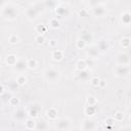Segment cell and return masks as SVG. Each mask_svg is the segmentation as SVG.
Segmentation results:
<instances>
[{
    "mask_svg": "<svg viewBox=\"0 0 131 131\" xmlns=\"http://www.w3.org/2000/svg\"><path fill=\"white\" fill-rule=\"evenodd\" d=\"M8 42H9L10 44L14 45V44H16V43L19 42V37H18L16 34H11V35L8 37Z\"/></svg>",
    "mask_w": 131,
    "mask_h": 131,
    "instance_id": "cell-31",
    "label": "cell"
},
{
    "mask_svg": "<svg viewBox=\"0 0 131 131\" xmlns=\"http://www.w3.org/2000/svg\"><path fill=\"white\" fill-rule=\"evenodd\" d=\"M80 38L83 40V41H85V43L86 44H91L92 42H93V35L90 33V32H88V31H83L82 33H81V36H80Z\"/></svg>",
    "mask_w": 131,
    "mask_h": 131,
    "instance_id": "cell-12",
    "label": "cell"
},
{
    "mask_svg": "<svg viewBox=\"0 0 131 131\" xmlns=\"http://www.w3.org/2000/svg\"><path fill=\"white\" fill-rule=\"evenodd\" d=\"M128 54H129V56L131 57V48H129V53H128Z\"/></svg>",
    "mask_w": 131,
    "mask_h": 131,
    "instance_id": "cell-44",
    "label": "cell"
},
{
    "mask_svg": "<svg viewBox=\"0 0 131 131\" xmlns=\"http://www.w3.org/2000/svg\"><path fill=\"white\" fill-rule=\"evenodd\" d=\"M36 124H37V122L35 121V119L28 118L25 121V128L27 130H34V129H36Z\"/></svg>",
    "mask_w": 131,
    "mask_h": 131,
    "instance_id": "cell-19",
    "label": "cell"
},
{
    "mask_svg": "<svg viewBox=\"0 0 131 131\" xmlns=\"http://www.w3.org/2000/svg\"><path fill=\"white\" fill-rule=\"evenodd\" d=\"M0 96H1V100H2L3 102H9L10 98L12 97L11 93H10V92H8V91H6L4 94H2V95H0Z\"/></svg>",
    "mask_w": 131,
    "mask_h": 131,
    "instance_id": "cell-36",
    "label": "cell"
},
{
    "mask_svg": "<svg viewBox=\"0 0 131 131\" xmlns=\"http://www.w3.org/2000/svg\"><path fill=\"white\" fill-rule=\"evenodd\" d=\"M96 123L94 120L90 118H86L81 122V130L82 131H95Z\"/></svg>",
    "mask_w": 131,
    "mask_h": 131,
    "instance_id": "cell-5",
    "label": "cell"
},
{
    "mask_svg": "<svg viewBox=\"0 0 131 131\" xmlns=\"http://www.w3.org/2000/svg\"><path fill=\"white\" fill-rule=\"evenodd\" d=\"M131 62V57L128 53L121 52L117 55V63L119 66H129Z\"/></svg>",
    "mask_w": 131,
    "mask_h": 131,
    "instance_id": "cell-7",
    "label": "cell"
},
{
    "mask_svg": "<svg viewBox=\"0 0 131 131\" xmlns=\"http://www.w3.org/2000/svg\"><path fill=\"white\" fill-rule=\"evenodd\" d=\"M1 8H2L1 9V16L3 18H5V19L12 20V19H15L18 16L17 7H15L14 5H12L10 3H6Z\"/></svg>",
    "mask_w": 131,
    "mask_h": 131,
    "instance_id": "cell-1",
    "label": "cell"
},
{
    "mask_svg": "<svg viewBox=\"0 0 131 131\" xmlns=\"http://www.w3.org/2000/svg\"><path fill=\"white\" fill-rule=\"evenodd\" d=\"M105 84H106L105 80L101 79V80H100V83H99V87H104V86H105Z\"/></svg>",
    "mask_w": 131,
    "mask_h": 131,
    "instance_id": "cell-42",
    "label": "cell"
},
{
    "mask_svg": "<svg viewBox=\"0 0 131 131\" xmlns=\"http://www.w3.org/2000/svg\"><path fill=\"white\" fill-rule=\"evenodd\" d=\"M48 25L51 29H58L60 27V20L57 17H52V18L49 19Z\"/></svg>",
    "mask_w": 131,
    "mask_h": 131,
    "instance_id": "cell-26",
    "label": "cell"
},
{
    "mask_svg": "<svg viewBox=\"0 0 131 131\" xmlns=\"http://www.w3.org/2000/svg\"><path fill=\"white\" fill-rule=\"evenodd\" d=\"M26 116H28V115H27V112H25L24 108H16V111H14V113H13V117L18 121L25 120Z\"/></svg>",
    "mask_w": 131,
    "mask_h": 131,
    "instance_id": "cell-18",
    "label": "cell"
},
{
    "mask_svg": "<svg viewBox=\"0 0 131 131\" xmlns=\"http://www.w3.org/2000/svg\"><path fill=\"white\" fill-rule=\"evenodd\" d=\"M103 124H104L105 128H107V129H112V128L115 126L116 121H115L114 117H108V118H106V119L103 121Z\"/></svg>",
    "mask_w": 131,
    "mask_h": 131,
    "instance_id": "cell-27",
    "label": "cell"
},
{
    "mask_svg": "<svg viewBox=\"0 0 131 131\" xmlns=\"http://www.w3.org/2000/svg\"><path fill=\"white\" fill-rule=\"evenodd\" d=\"M39 10L33 5V6H30V7H28L27 9H26V15H27V17L30 19V20H35V19H37V17H38V15H39Z\"/></svg>",
    "mask_w": 131,
    "mask_h": 131,
    "instance_id": "cell-8",
    "label": "cell"
},
{
    "mask_svg": "<svg viewBox=\"0 0 131 131\" xmlns=\"http://www.w3.org/2000/svg\"><path fill=\"white\" fill-rule=\"evenodd\" d=\"M121 20L124 25H129L131 24V12L129 11H124L121 14Z\"/></svg>",
    "mask_w": 131,
    "mask_h": 131,
    "instance_id": "cell-22",
    "label": "cell"
},
{
    "mask_svg": "<svg viewBox=\"0 0 131 131\" xmlns=\"http://www.w3.org/2000/svg\"><path fill=\"white\" fill-rule=\"evenodd\" d=\"M35 130L36 131H47L48 130V123L43 119L39 120L36 124V129Z\"/></svg>",
    "mask_w": 131,
    "mask_h": 131,
    "instance_id": "cell-17",
    "label": "cell"
},
{
    "mask_svg": "<svg viewBox=\"0 0 131 131\" xmlns=\"http://www.w3.org/2000/svg\"><path fill=\"white\" fill-rule=\"evenodd\" d=\"M120 131H131V128H129V127H123V128L120 129Z\"/></svg>",
    "mask_w": 131,
    "mask_h": 131,
    "instance_id": "cell-43",
    "label": "cell"
},
{
    "mask_svg": "<svg viewBox=\"0 0 131 131\" xmlns=\"http://www.w3.org/2000/svg\"><path fill=\"white\" fill-rule=\"evenodd\" d=\"M99 54V50L97 49V47L91 46L89 47V49H87V55L89 58H96Z\"/></svg>",
    "mask_w": 131,
    "mask_h": 131,
    "instance_id": "cell-20",
    "label": "cell"
},
{
    "mask_svg": "<svg viewBox=\"0 0 131 131\" xmlns=\"http://www.w3.org/2000/svg\"><path fill=\"white\" fill-rule=\"evenodd\" d=\"M96 111H97L96 106H93V105H86V106L84 107V114H85L86 116H88V117L93 116V115L96 113Z\"/></svg>",
    "mask_w": 131,
    "mask_h": 131,
    "instance_id": "cell-24",
    "label": "cell"
},
{
    "mask_svg": "<svg viewBox=\"0 0 131 131\" xmlns=\"http://www.w3.org/2000/svg\"><path fill=\"white\" fill-rule=\"evenodd\" d=\"M97 49L99 50V52H102V53H104V52H106V51H108V49H110V44H108V42L106 41V40H103V39H101L100 41H98V43H97Z\"/></svg>",
    "mask_w": 131,
    "mask_h": 131,
    "instance_id": "cell-11",
    "label": "cell"
},
{
    "mask_svg": "<svg viewBox=\"0 0 131 131\" xmlns=\"http://www.w3.org/2000/svg\"><path fill=\"white\" fill-rule=\"evenodd\" d=\"M130 121H131V115H130Z\"/></svg>",
    "mask_w": 131,
    "mask_h": 131,
    "instance_id": "cell-45",
    "label": "cell"
},
{
    "mask_svg": "<svg viewBox=\"0 0 131 131\" xmlns=\"http://www.w3.org/2000/svg\"><path fill=\"white\" fill-rule=\"evenodd\" d=\"M75 45H76V47L78 48V49H84L85 47H86V43H85V41H83L81 38H78L77 40H76V43H75Z\"/></svg>",
    "mask_w": 131,
    "mask_h": 131,
    "instance_id": "cell-34",
    "label": "cell"
},
{
    "mask_svg": "<svg viewBox=\"0 0 131 131\" xmlns=\"http://www.w3.org/2000/svg\"><path fill=\"white\" fill-rule=\"evenodd\" d=\"M8 103H9V105H11V106H18L19 103H20V99H19L18 97L12 96V97L10 98V100H9Z\"/></svg>",
    "mask_w": 131,
    "mask_h": 131,
    "instance_id": "cell-35",
    "label": "cell"
},
{
    "mask_svg": "<svg viewBox=\"0 0 131 131\" xmlns=\"http://www.w3.org/2000/svg\"><path fill=\"white\" fill-rule=\"evenodd\" d=\"M14 71L19 73V74H23V72L28 69V64H27V59H24V58H18V61L16 62V64L13 67Z\"/></svg>",
    "mask_w": 131,
    "mask_h": 131,
    "instance_id": "cell-9",
    "label": "cell"
},
{
    "mask_svg": "<svg viewBox=\"0 0 131 131\" xmlns=\"http://www.w3.org/2000/svg\"><path fill=\"white\" fill-rule=\"evenodd\" d=\"M55 128H56L57 131H69L70 128H71V120L67 117L59 118L56 121Z\"/></svg>",
    "mask_w": 131,
    "mask_h": 131,
    "instance_id": "cell-4",
    "label": "cell"
},
{
    "mask_svg": "<svg viewBox=\"0 0 131 131\" xmlns=\"http://www.w3.org/2000/svg\"><path fill=\"white\" fill-rule=\"evenodd\" d=\"M57 115H58V112L55 107H49L46 110L45 112V116L48 120L50 121H55L57 119Z\"/></svg>",
    "mask_w": 131,
    "mask_h": 131,
    "instance_id": "cell-10",
    "label": "cell"
},
{
    "mask_svg": "<svg viewBox=\"0 0 131 131\" xmlns=\"http://www.w3.org/2000/svg\"><path fill=\"white\" fill-rule=\"evenodd\" d=\"M35 41H36V43L37 44H43V43H45V41H46V38H45V36L44 35H41V34H37L36 36H35Z\"/></svg>",
    "mask_w": 131,
    "mask_h": 131,
    "instance_id": "cell-33",
    "label": "cell"
},
{
    "mask_svg": "<svg viewBox=\"0 0 131 131\" xmlns=\"http://www.w3.org/2000/svg\"><path fill=\"white\" fill-rule=\"evenodd\" d=\"M124 118H125V115H124V113H123V112L118 111V112H116V113H115L114 119H115V121H116V122H122V121L124 120Z\"/></svg>",
    "mask_w": 131,
    "mask_h": 131,
    "instance_id": "cell-32",
    "label": "cell"
},
{
    "mask_svg": "<svg viewBox=\"0 0 131 131\" xmlns=\"http://www.w3.org/2000/svg\"><path fill=\"white\" fill-rule=\"evenodd\" d=\"M100 80L98 77H92L90 79V84L93 86V87H99V83H100Z\"/></svg>",
    "mask_w": 131,
    "mask_h": 131,
    "instance_id": "cell-37",
    "label": "cell"
},
{
    "mask_svg": "<svg viewBox=\"0 0 131 131\" xmlns=\"http://www.w3.org/2000/svg\"><path fill=\"white\" fill-rule=\"evenodd\" d=\"M27 64H28V69L34 70V69L37 68L38 61H37L36 58H29V59H27Z\"/></svg>",
    "mask_w": 131,
    "mask_h": 131,
    "instance_id": "cell-29",
    "label": "cell"
},
{
    "mask_svg": "<svg viewBox=\"0 0 131 131\" xmlns=\"http://www.w3.org/2000/svg\"><path fill=\"white\" fill-rule=\"evenodd\" d=\"M27 115L29 118H32V119H36L39 117L40 115V112H41V105L38 103V102H33L31 104L28 105L27 110Z\"/></svg>",
    "mask_w": 131,
    "mask_h": 131,
    "instance_id": "cell-3",
    "label": "cell"
},
{
    "mask_svg": "<svg viewBox=\"0 0 131 131\" xmlns=\"http://www.w3.org/2000/svg\"><path fill=\"white\" fill-rule=\"evenodd\" d=\"M35 31H36V33L43 35V33H45V32L47 31V27H46V25H44V24H38V25H36V27H35Z\"/></svg>",
    "mask_w": 131,
    "mask_h": 131,
    "instance_id": "cell-28",
    "label": "cell"
},
{
    "mask_svg": "<svg viewBox=\"0 0 131 131\" xmlns=\"http://www.w3.org/2000/svg\"><path fill=\"white\" fill-rule=\"evenodd\" d=\"M120 44L125 49L130 48V46H131V38H129V37H123V38H121Z\"/></svg>",
    "mask_w": 131,
    "mask_h": 131,
    "instance_id": "cell-25",
    "label": "cell"
},
{
    "mask_svg": "<svg viewBox=\"0 0 131 131\" xmlns=\"http://www.w3.org/2000/svg\"><path fill=\"white\" fill-rule=\"evenodd\" d=\"M130 73V68L129 66H117L114 70V75L118 78H124L128 76Z\"/></svg>",
    "mask_w": 131,
    "mask_h": 131,
    "instance_id": "cell-6",
    "label": "cell"
},
{
    "mask_svg": "<svg viewBox=\"0 0 131 131\" xmlns=\"http://www.w3.org/2000/svg\"><path fill=\"white\" fill-rule=\"evenodd\" d=\"M97 101H98L97 98L95 96H93V95H88L86 97V103H87V105H93V106H95L97 104Z\"/></svg>",
    "mask_w": 131,
    "mask_h": 131,
    "instance_id": "cell-30",
    "label": "cell"
},
{
    "mask_svg": "<svg viewBox=\"0 0 131 131\" xmlns=\"http://www.w3.org/2000/svg\"><path fill=\"white\" fill-rule=\"evenodd\" d=\"M75 66H76V70L79 71V72L86 71V70H87V67H88L87 61H86V59H84V58L78 59V60L76 61V64H75Z\"/></svg>",
    "mask_w": 131,
    "mask_h": 131,
    "instance_id": "cell-13",
    "label": "cell"
},
{
    "mask_svg": "<svg viewBox=\"0 0 131 131\" xmlns=\"http://www.w3.org/2000/svg\"><path fill=\"white\" fill-rule=\"evenodd\" d=\"M56 43H57V42H56L55 40H50V41H49V46H50V47H54V46L56 45Z\"/></svg>",
    "mask_w": 131,
    "mask_h": 131,
    "instance_id": "cell-41",
    "label": "cell"
},
{
    "mask_svg": "<svg viewBox=\"0 0 131 131\" xmlns=\"http://www.w3.org/2000/svg\"><path fill=\"white\" fill-rule=\"evenodd\" d=\"M78 14H79V16H86L87 15V10L85 8H82L78 11Z\"/></svg>",
    "mask_w": 131,
    "mask_h": 131,
    "instance_id": "cell-39",
    "label": "cell"
},
{
    "mask_svg": "<svg viewBox=\"0 0 131 131\" xmlns=\"http://www.w3.org/2000/svg\"><path fill=\"white\" fill-rule=\"evenodd\" d=\"M60 76H61L60 71L57 70L56 68H53V67L47 68L44 71V78L49 83H55V82L59 81Z\"/></svg>",
    "mask_w": 131,
    "mask_h": 131,
    "instance_id": "cell-2",
    "label": "cell"
},
{
    "mask_svg": "<svg viewBox=\"0 0 131 131\" xmlns=\"http://www.w3.org/2000/svg\"><path fill=\"white\" fill-rule=\"evenodd\" d=\"M5 92H6V90H5V87H4V85H1V86H0V95L4 94Z\"/></svg>",
    "mask_w": 131,
    "mask_h": 131,
    "instance_id": "cell-40",
    "label": "cell"
},
{
    "mask_svg": "<svg viewBox=\"0 0 131 131\" xmlns=\"http://www.w3.org/2000/svg\"><path fill=\"white\" fill-rule=\"evenodd\" d=\"M51 57H52L53 60L59 61V60H61L64 57V52L62 50H60V49H54L51 52Z\"/></svg>",
    "mask_w": 131,
    "mask_h": 131,
    "instance_id": "cell-14",
    "label": "cell"
},
{
    "mask_svg": "<svg viewBox=\"0 0 131 131\" xmlns=\"http://www.w3.org/2000/svg\"><path fill=\"white\" fill-rule=\"evenodd\" d=\"M27 77L24 75V74H18L17 76H16V78H15V83H16V85H18V86H24V85H26L27 84Z\"/></svg>",
    "mask_w": 131,
    "mask_h": 131,
    "instance_id": "cell-23",
    "label": "cell"
},
{
    "mask_svg": "<svg viewBox=\"0 0 131 131\" xmlns=\"http://www.w3.org/2000/svg\"><path fill=\"white\" fill-rule=\"evenodd\" d=\"M17 61H18V57H17L15 54H8V55L5 57V62H6V64L11 66V67H14Z\"/></svg>",
    "mask_w": 131,
    "mask_h": 131,
    "instance_id": "cell-16",
    "label": "cell"
},
{
    "mask_svg": "<svg viewBox=\"0 0 131 131\" xmlns=\"http://www.w3.org/2000/svg\"><path fill=\"white\" fill-rule=\"evenodd\" d=\"M105 13H106V9H105V7H103L102 5L97 4L96 6L93 7V14H94L95 16H102V15H104Z\"/></svg>",
    "mask_w": 131,
    "mask_h": 131,
    "instance_id": "cell-15",
    "label": "cell"
},
{
    "mask_svg": "<svg viewBox=\"0 0 131 131\" xmlns=\"http://www.w3.org/2000/svg\"><path fill=\"white\" fill-rule=\"evenodd\" d=\"M78 77H79V79H81L82 81L86 80V79L89 77L87 70H86V71H83V72H79V74H78Z\"/></svg>",
    "mask_w": 131,
    "mask_h": 131,
    "instance_id": "cell-38",
    "label": "cell"
},
{
    "mask_svg": "<svg viewBox=\"0 0 131 131\" xmlns=\"http://www.w3.org/2000/svg\"><path fill=\"white\" fill-rule=\"evenodd\" d=\"M55 13L59 16H67L69 14V8L67 6H57L55 7Z\"/></svg>",
    "mask_w": 131,
    "mask_h": 131,
    "instance_id": "cell-21",
    "label": "cell"
}]
</instances>
